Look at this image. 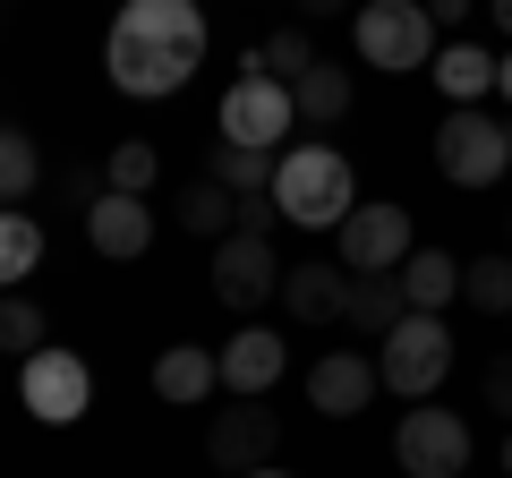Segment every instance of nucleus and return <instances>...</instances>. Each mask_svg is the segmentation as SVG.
<instances>
[{"label":"nucleus","instance_id":"1","mask_svg":"<svg viewBox=\"0 0 512 478\" xmlns=\"http://www.w3.org/2000/svg\"><path fill=\"white\" fill-rule=\"evenodd\" d=\"M205 60V9L197 0H128L103 35V69L120 94L154 103V94H180Z\"/></svg>","mask_w":512,"mask_h":478},{"label":"nucleus","instance_id":"2","mask_svg":"<svg viewBox=\"0 0 512 478\" xmlns=\"http://www.w3.org/2000/svg\"><path fill=\"white\" fill-rule=\"evenodd\" d=\"M274 205L299 231H342L359 214V180H350V163L333 146H291L274 163Z\"/></svg>","mask_w":512,"mask_h":478},{"label":"nucleus","instance_id":"3","mask_svg":"<svg viewBox=\"0 0 512 478\" xmlns=\"http://www.w3.org/2000/svg\"><path fill=\"white\" fill-rule=\"evenodd\" d=\"M291 120H299V103H291V86H282L265 60H239V77L222 86V111H214V137L222 146H256V154H282V137H291Z\"/></svg>","mask_w":512,"mask_h":478},{"label":"nucleus","instance_id":"4","mask_svg":"<svg viewBox=\"0 0 512 478\" xmlns=\"http://www.w3.org/2000/svg\"><path fill=\"white\" fill-rule=\"evenodd\" d=\"M350 35H359V60L384 69V77H410V69H427V60L444 52L427 0H367L359 18H350Z\"/></svg>","mask_w":512,"mask_h":478},{"label":"nucleus","instance_id":"5","mask_svg":"<svg viewBox=\"0 0 512 478\" xmlns=\"http://www.w3.org/2000/svg\"><path fill=\"white\" fill-rule=\"evenodd\" d=\"M376 376L402 402H436V385L453 376V333H444V316H402L376 342Z\"/></svg>","mask_w":512,"mask_h":478},{"label":"nucleus","instance_id":"6","mask_svg":"<svg viewBox=\"0 0 512 478\" xmlns=\"http://www.w3.org/2000/svg\"><path fill=\"white\" fill-rule=\"evenodd\" d=\"M436 171L453 188H495L512 171V120H495V111L461 103L444 111V129H436Z\"/></svg>","mask_w":512,"mask_h":478},{"label":"nucleus","instance_id":"7","mask_svg":"<svg viewBox=\"0 0 512 478\" xmlns=\"http://www.w3.org/2000/svg\"><path fill=\"white\" fill-rule=\"evenodd\" d=\"M18 402L35 410L43 427H77V419L94 410V368L77 359V350L43 342L35 359H18Z\"/></svg>","mask_w":512,"mask_h":478},{"label":"nucleus","instance_id":"8","mask_svg":"<svg viewBox=\"0 0 512 478\" xmlns=\"http://www.w3.org/2000/svg\"><path fill=\"white\" fill-rule=\"evenodd\" d=\"M393 461L410 478H461L470 470V419L461 410H436V402H410L402 427H393Z\"/></svg>","mask_w":512,"mask_h":478},{"label":"nucleus","instance_id":"9","mask_svg":"<svg viewBox=\"0 0 512 478\" xmlns=\"http://www.w3.org/2000/svg\"><path fill=\"white\" fill-rule=\"evenodd\" d=\"M214 299L239 316H256L265 299H282V257H274V239H256V231H231L214 239Z\"/></svg>","mask_w":512,"mask_h":478},{"label":"nucleus","instance_id":"10","mask_svg":"<svg viewBox=\"0 0 512 478\" xmlns=\"http://www.w3.org/2000/svg\"><path fill=\"white\" fill-rule=\"evenodd\" d=\"M274 453H282V419H274L265 402L214 410V427H205V461H214L222 478H248V470H265Z\"/></svg>","mask_w":512,"mask_h":478},{"label":"nucleus","instance_id":"11","mask_svg":"<svg viewBox=\"0 0 512 478\" xmlns=\"http://www.w3.org/2000/svg\"><path fill=\"white\" fill-rule=\"evenodd\" d=\"M333 239H342V265H350V274H402V257L419 248L402 205H359Z\"/></svg>","mask_w":512,"mask_h":478},{"label":"nucleus","instance_id":"12","mask_svg":"<svg viewBox=\"0 0 512 478\" xmlns=\"http://www.w3.org/2000/svg\"><path fill=\"white\" fill-rule=\"evenodd\" d=\"M282 368H291V342L274 325H239L222 342V393H239V402H265L282 385Z\"/></svg>","mask_w":512,"mask_h":478},{"label":"nucleus","instance_id":"13","mask_svg":"<svg viewBox=\"0 0 512 478\" xmlns=\"http://www.w3.org/2000/svg\"><path fill=\"white\" fill-rule=\"evenodd\" d=\"M86 248H94V257H111V265L146 257V248H154V205H146V197H120V188H103V197L86 205Z\"/></svg>","mask_w":512,"mask_h":478},{"label":"nucleus","instance_id":"14","mask_svg":"<svg viewBox=\"0 0 512 478\" xmlns=\"http://www.w3.org/2000/svg\"><path fill=\"white\" fill-rule=\"evenodd\" d=\"M376 359H359V350H325V359H316L308 368V410L316 419H359L367 402H376Z\"/></svg>","mask_w":512,"mask_h":478},{"label":"nucleus","instance_id":"15","mask_svg":"<svg viewBox=\"0 0 512 478\" xmlns=\"http://www.w3.org/2000/svg\"><path fill=\"white\" fill-rule=\"evenodd\" d=\"M154 393H163V402H180V410L214 402V393H222V350H205V342H171L163 359H154Z\"/></svg>","mask_w":512,"mask_h":478},{"label":"nucleus","instance_id":"16","mask_svg":"<svg viewBox=\"0 0 512 478\" xmlns=\"http://www.w3.org/2000/svg\"><path fill=\"white\" fill-rule=\"evenodd\" d=\"M282 299H291V316L299 325H342V299H350V265L342 257H308V265H291L282 274Z\"/></svg>","mask_w":512,"mask_h":478},{"label":"nucleus","instance_id":"17","mask_svg":"<svg viewBox=\"0 0 512 478\" xmlns=\"http://www.w3.org/2000/svg\"><path fill=\"white\" fill-rule=\"evenodd\" d=\"M393 282H402L410 316H444V308L461 299V257H444V248H410Z\"/></svg>","mask_w":512,"mask_h":478},{"label":"nucleus","instance_id":"18","mask_svg":"<svg viewBox=\"0 0 512 478\" xmlns=\"http://www.w3.org/2000/svg\"><path fill=\"white\" fill-rule=\"evenodd\" d=\"M427 77L453 94V111L461 103H487V94H495V52H487V43H470V35H453L436 60H427Z\"/></svg>","mask_w":512,"mask_h":478},{"label":"nucleus","instance_id":"19","mask_svg":"<svg viewBox=\"0 0 512 478\" xmlns=\"http://www.w3.org/2000/svg\"><path fill=\"white\" fill-rule=\"evenodd\" d=\"M410 316V299H402V282L393 274H350V299H342V325H359L367 342H384V333Z\"/></svg>","mask_w":512,"mask_h":478},{"label":"nucleus","instance_id":"20","mask_svg":"<svg viewBox=\"0 0 512 478\" xmlns=\"http://www.w3.org/2000/svg\"><path fill=\"white\" fill-rule=\"evenodd\" d=\"M171 214H180V231H197V239H231V231H239V197H231L222 180L180 188V197H171Z\"/></svg>","mask_w":512,"mask_h":478},{"label":"nucleus","instance_id":"21","mask_svg":"<svg viewBox=\"0 0 512 478\" xmlns=\"http://www.w3.org/2000/svg\"><path fill=\"white\" fill-rule=\"evenodd\" d=\"M35 265H43V222H26L18 205H0V299L18 291Z\"/></svg>","mask_w":512,"mask_h":478},{"label":"nucleus","instance_id":"22","mask_svg":"<svg viewBox=\"0 0 512 478\" xmlns=\"http://www.w3.org/2000/svg\"><path fill=\"white\" fill-rule=\"evenodd\" d=\"M291 103H299V120H316V129H333L350 111V69H333V60H316L308 77L291 86Z\"/></svg>","mask_w":512,"mask_h":478},{"label":"nucleus","instance_id":"23","mask_svg":"<svg viewBox=\"0 0 512 478\" xmlns=\"http://www.w3.org/2000/svg\"><path fill=\"white\" fill-rule=\"evenodd\" d=\"M274 163H282V154H256V146H222V137H214V180L231 188V197H274Z\"/></svg>","mask_w":512,"mask_h":478},{"label":"nucleus","instance_id":"24","mask_svg":"<svg viewBox=\"0 0 512 478\" xmlns=\"http://www.w3.org/2000/svg\"><path fill=\"white\" fill-rule=\"evenodd\" d=\"M35 180H43V154H35V137L9 120V129H0V205H26Z\"/></svg>","mask_w":512,"mask_h":478},{"label":"nucleus","instance_id":"25","mask_svg":"<svg viewBox=\"0 0 512 478\" xmlns=\"http://www.w3.org/2000/svg\"><path fill=\"white\" fill-rule=\"evenodd\" d=\"M461 299H470L478 316H512V257H495V248L470 257L461 265Z\"/></svg>","mask_w":512,"mask_h":478},{"label":"nucleus","instance_id":"26","mask_svg":"<svg viewBox=\"0 0 512 478\" xmlns=\"http://www.w3.org/2000/svg\"><path fill=\"white\" fill-rule=\"evenodd\" d=\"M154 180H163V154H154L146 137H120V146L103 154V188H120V197H146Z\"/></svg>","mask_w":512,"mask_h":478},{"label":"nucleus","instance_id":"27","mask_svg":"<svg viewBox=\"0 0 512 478\" xmlns=\"http://www.w3.org/2000/svg\"><path fill=\"white\" fill-rule=\"evenodd\" d=\"M0 350H9V359H35V350H43V308L26 291L0 299Z\"/></svg>","mask_w":512,"mask_h":478},{"label":"nucleus","instance_id":"28","mask_svg":"<svg viewBox=\"0 0 512 478\" xmlns=\"http://www.w3.org/2000/svg\"><path fill=\"white\" fill-rule=\"evenodd\" d=\"M256 60H265V69H274L282 86H299V77L316 69V43L299 35V26H282V35H265V43H256Z\"/></svg>","mask_w":512,"mask_h":478},{"label":"nucleus","instance_id":"29","mask_svg":"<svg viewBox=\"0 0 512 478\" xmlns=\"http://www.w3.org/2000/svg\"><path fill=\"white\" fill-rule=\"evenodd\" d=\"M274 222H282V205H274V197H239V231L274 239Z\"/></svg>","mask_w":512,"mask_h":478},{"label":"nucleus","instance_id":"30","mask_svg":"<svg viewBox=\"0 0 512 478\" xmlns=\"http://www.w3.org/2000/svg\"><path fill=\"white\" fill-rule=\"evenodd\" d=\"M487 410H495V419H512V359H495V368H487Z\"/></svg>","mask_w":512,"mask_h":478},{"label":"nucleus","instance_id":"31","mask_svg":"<svg viewBox=\"0 0 512 478\" xmlns=\"http://www.w3.org/2000/svg\"><path fill=\"white\" fill-rule=\"evenodd\" d=\"M470 9H478V0H427V18H436V35H461V26H470Z\"/></svg>","mask_w":512,"mask_h":478},{"label":"nucleus","instance_id":"32","mask_svg":"<svg viewBox=\"0 0 512 478\" xmlns=\"http://www.w3.org/2000/svg\"><path fill=\"white\" fill-rule=\"evenodd\" d=\"M350 0H299V18H342Z\"/></svg>","mask_w":512,"mask_h":478},{"label":"nucleus","instance_id":"33","mask_svg":"<svg viewBox=\"0 0 512 478\" xmlns=\"http://www.w3.org/2000/svg\"><path fill=\"white\" fill-rule=\"evenodd\" d=\"M495 94H504V103H512V52L495 60Z\"/></svg>","mask_w":512,"mask_h":478},{"label":"nucleus","instance_id":"34","mask_svg":"<svg viewBox=\"0 0 512 478\" xmlns=\"http://www.w3.org/2000/svg\"><path fill=\"white\" fill-rule=\"evenodd\" d=\"M487 9H495V35H512V0H487Z\"/></svg>","mask_w":512,"mask_h":478},{"label":"nucleus","instance_id":"35","mask_svg":"<svg viewBox=\"0 0 512 478\" xmlns=\"http://www.w3.org/2000/svg\"><path fill=\"white\" fill-rule=\"evenodd\" d=\"M248 478H291V470H274V461H265V470H248Z\"/></svg>","mask_w":512,"mask_h":478},{"label":"nucleus","instance_id":"36","mask_svg":"<svg viewBox=\"0 0 512 478\" xmlns=\"http://www.w3.org/2000/svg\"><path fill=\"white\" fill-rule=\"evenodd\" d=\"M504 478H512V427H504Z\"/></svg>","mask_w":512,"mask_h":478},{"label":"nucleus","instance_id":"37","mask_svg":"<svg viewBox=\"0 0 512 478\" xmlns=\"http://www.w3.org/2000/svg\"><path fill=\"white\" fill-rule=\"evenodd\" d=\"M120 9H128V0H120Z\"/></svg>","mask_w":512,"mask_h":478}]
</instances>
